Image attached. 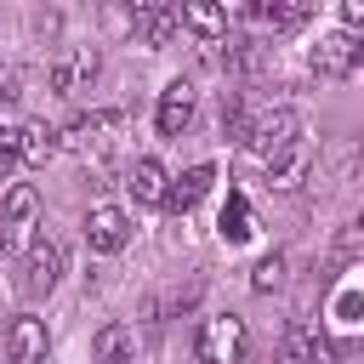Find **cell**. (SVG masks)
I'll return each instance as SVG.
<instances>
[{"instance_id": "cell-22", "label": "cell", "mask_w": 364, "mask_h": 364, "mask_svg": "<svg viewBox=\"0 0 364 364\" xmlns=\"http://www.w3.org/2000/svg\"><path fill=\"white\" fill-rule=\"evenodd\" d=\"M250 284H256L262 296H267V290H279V284H284V256H279V250H273V256H262V262H256V273H250Z\"/></svg>"}, {"instance_id": "cell-5", "label": "cell", "mask_w": 364, "mask_h": 364, "mask_svg": "<svg viewBox=\"0 0 364 364\" xmlns=\"http://www.w3.org/2000/svg\"><path fill=\"white\" fill-rule=\"evenodd\" d=\"M34 216H40V193L28 182H11L6 188V205H0V239H6V250H23L28 245Z\"/></svg>"}, {"instance_id": "cell-26", "label": "cell", "mask_w": 364, "mask_h": 364, "mask_svg": "<svg viewBox=\"0 0 364 364\" xmlns=\"http://www.w3.org/2000/svg\"><path fill=\"white\" fill-rule=\"evenodd\" d=\"M318 364H324V358H318Z\"/></svg>"}, {"instance_id": "cell-3", "label": "cell", "mask_w": 364, "mask_h": 364, "mask_svg": "<svg viewBox=\"0 0 364 364\" xmlns=\"http://www.w3.org/2000/svg\"><path fill=\"white\" fill-rule=\"evenodd\" d=\"M313 74L318 80H347V74H358V63H364V40L358 34H347V28H336V34H318V46H313Z\"/></svg>"}, {"instance_id": "cell-8", "label": "cell", "mask_w": 364, "mask_h": 364, "mask_svg": "<svg viewBox=\"0 0 364 364\" xmlns=\"http://www.w3.org/2000/svg\"><path fill=\"white\" fill-rule=\"evenodd\" d=\"M46 347H51V336L34 313H17L6 324V364H46Z\"/></svg>"}, {"instance_id": "cell-10", "label": "cell", "mask_w": 364, "mask_h": 364, "mask_svg": "<svg viewBox=\"0 0 364 364\" xmlns=\"http://www.w3.org/2000/svg\"><path fill=\"white\" fill-rule=\"evenodd\" d=\"M63 273V245L57 239H28V273H23V290L28 296H46Z\"/></svg>"}, {"instance_id": "cell-9", "label": "cell", "mask_w": 364, "mask_h": 364, "mask_svg": "<svg viewBox=\"0 0 364 364\" xmlns=\"http://www.w3.org/2000/svg\"><path fill=\"white\" fill-rule=\"evenodd\" d=\"M154 125H159V136H182V131L193 125V85H188V80H171V85L159 91Z\"/></svg>"}, {"instance_id": "cell-24", "label": "cell", "mask_w": 364, "mask_h": 364, "mask_svg": "<svg viewBox=\"0 0 364 364\" xmlns=\"http://www.w3.org/2000/svg\"><path fill=\"white\" fill-rule=\"evenodd\" d=\"M17 97H23V80H17V68H0V108H17Z\"/></svg>"}, {"instance_id": "cell-20", "label": "cell", "mask_w": 364, "mask_h": 364, "mask_svg": "<svg viewBox=\"0 0 364 364\" xmlns=\"http://www.w3.org/2000/svg\"><path fill=\"white\" fill-rule=\"evenodd\" d=\"M216 228H222V239H228V245H245V239L256 233L250 199H245V193H228V205H222V222H216Z\"/></svg>"}, {"instance_id": "cell-1", "label": "cell", "mask_w": 364, "mask_h": 364, "mask_svg": "<svg viewBox=\"0 0 364 364\" xmlns=\"http://www.w3.org/2000/svg\"><path fill=\"white\" fill-rule=\"evenodd\" d=\"M245 347H250V336H245V318H239V313H216V318H205L199 336H193L199 364H245Z\"/></svg>"}, {"instance_id": "cell-12", "label": "cell", "mask_w": 364, "mask_h": 364, "mask_svg": "<svg viewBox=\"0 0 364 364\" xmlns=\"http://www.w3.org/2000/svg\"><path fill=\"white\" fill-rule=\"evenodd\" d=\"M131 28H136L148 46H165V40L182 28V17H176V6H165V0H142V6L131 11Z\"/></svg>"}, {"instance_id": "cell-21", "label": "cell", "mask_w": 364, "mask_h": 364, "mask_svg": "<svg viewBox=\"0 0 364 364\" xmlns=\"http://www.w3.org/2000/svg\"><path fill=\"white\" fill-rule=\"evenodd\" d=\"M358 307H364V296H358V284H341V290H336V307H330V318H336V330H358Z\"/></svg>"}, {"instance_id": "cell-11", "label": "cell", "mask_w": 364, "mask_h": 364, "mask_svg": "<svg viewBox=\"0 0 364 364\" xmlns=\"http://www.w3.org/2000/svg\"><path fill=\"white\" fill-rule=\"evenodd\" d=\"M210 182H216V165H188L171 188H165V210H176V216H188L205 193H210Z\"/></svg>"}, {"instance_id": "cell-16", "label": "cell", "mask_w": 364, "mask_h": 364, "mask_svg": "<svg viewBox=\"0 0 364 364\" xmlns=\"http://www.w3.org/2000/svg\"><path fill=\"white\" fill-rule=\"evenodd\" d=\"M307 165H313V142H307V136H296L284 154H273V159H267V176H273L279 188H296V182L307 176Z\"/></svg>"}, {"instance_id": "cell-13", "label": "cell", "mask_w": 364, "mask_h": 364, "mask_svg": "<svg viewBox=\"0 0 364 364\" xmlns=\"http://www.w3.org/2000/svg\"><path fill=\"white\" fill-rule=\"evenodd\" d=\"M165 188H171V176H165L159 159H136V165L125 171V193H131L136 205H165Z\"/></svg>"}, {"instance_id": "cell-7", "label": "cell", "mask_w": 364, "mask_h": 364, "mask_svg": "<svg viewBox=\"0 0 364 364\" xmlns=\"http://www.w3.org/2000/svg\"><path fill=\"white\" fill-rule=\"evenodd\" d=\"M97 68H102L97 46H68V51L51 63V91H57V97H74V91H85V85L97 80Z\"/></svg>"}, {"instance_id": "cell-17", "label": "cell", "mask_w": 364, "mask_h": 364, "mask_svg": "<svg viewBox=\"0 0 364 364\" xmlns=\"http://www.w3.org/2000/svg\"><path fill=\"white\" fill-rule=\"evenodd\" d=\"M324 358V341H318V330H307V324H290L284 330V341H279V364H318Z\"/></svg>"}, {"instance_id": "cell-23", "label": "cell", "mask_w": 364, "mask_h": 364, "mask_svg": "<svg viewBox=\"0 0 364 364\" xmlns=\"http://www.w3.org/2000/svg\"><path fill=\"white\" fill-rule=\"evenodd\" d=\"M17 171V125H0V182Z\"/></svg>"}, {"instance_id": "cell-15", "label": "cell", "mask_w": 364, "mask_h": 364, "mask_svg": "<svg viewBox=\"0 0 364 364\" xmlns=\"http://www.w3.org/2000/svg\"><path fill=\"white\" fill-rule=\"evenodd\" d=\"M176 17H182V28H193L199 40H228V11L210 6V0H188V6H176Z\"/></svg>"}, {"instance_id": "cell-2", "label": "cell", "mask_w": 364, "mask_h": 364, "mask_svg": "<svg viewBox=\"0 0 364 364\" xmlns=\"http://www.w3.org/2000/svg\"><path fill=\"white\" fill-rule=\"evenodd\" d=\"M119 131H125V114H119V108H97V114H80V119L63 131V142H68L74 154H91V159H102V154H114Z\"/></svg>"}, {"instance_id": "cell-25", "label": "cell", "mask_w": 364, "mask_h": 364, "mask_svg": "<svg viewBox=\"0 0 364 364\" xmlns=\"http://www.w3.org/2000/svg\"><path fill=\"white\" fill-rule=\"evenodd\" d=\"M358 23H364V0H341V28L353 34Z\"/></svg>"}, {"instance_id": "cell-14", "label": "cell", "mask_w": 364, "mask_h": 364, "mask_svg": "<svg viewBox=\"0 0 364 364\" xmlns=\"http://www.w3.org/2000/svg\"><path fill=\"white\" fill-rule=\"evenodd\" d=\"M91 358L97 364H136V330L131 324H102L91 336Z\"/></svg>"}, {"instance_id": "cell-18", "label": "cell", "mask_w": 364, "mask_h": 364, "mask_svg": "<svg viewBox=\"0 0 364 364\" xmlns=\"http://www.w3.org/2000/svg\"><path fill=\"white\" fill-rule=\"evenodd\" d=\"M307 0H262V6H245V17H256V23H267V28H296V23H307Z\"/></svg>"}, {"instance_id": "cell-6", "label": "cell", "mask_w": 364, "mask_h": 364, "mask_svg": "<svg viewBox=\"0 0 364 364\" xmlns=\"http://www.w3.org/2000/svg\"><path fill=\"white\" fill-rule=\"evenodd\" d=\"M85 245H91L97 256L125 250V245H131V216H125L119 205H91V210H85Z\"/></svg>"}, {"instance_id": "cell-19", "label": "cell", "mask_w": 364, "mask_h": 364, "mask_svg": "<svg viewBox=\"0 0 364 364\" xmlns=\"http://www.w3.org/2000/svg\"><path fill=\"white\" fill-rule=\"evenodd\" d=\"M51 154H57L51 125H17V165H46Z\"/></svg>"}, {"instance_id": "cell-4", "label": "cell", "mask_w": 364, "mask_h": 364, "mask_svg": "<svg viewBox=\"0 0 364 364\" xmlns=\"http://www.w3.org/2000/svg\"><path fill=\"white\" fill-rule=\"evenodd\" d=\"M296 136H301V114H296V108H273V114L250 119L245 148H250V154H262V165H267V159H273V154H284Z\"/></svg>"}]
</instances>
